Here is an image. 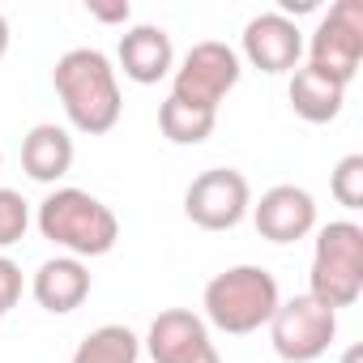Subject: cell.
I'll return each mask as SVG.
<instances>
[{
  "label": "cell",
  "instance_id": "cell-1",
  "mask_svg": "<svg viewBox=\"0 0 363 363\" xmlns=\"http://www.w3.org/2000/svg\"><path fill=\"white\" fill-rule=\"evenodd\" d=\"M56 94L65 103V116L77 133L86 137H103L120 124L124 99H120V77L116 65L99 52V48H73L56 60L52 69Z\"/></svg>",
  "mask_w": 363,
  "mask_h": 363
},
{
  "label": "cell",
  "instance_id": "cell-2",
  "mask_svg": "<svg viewBox=\"0 0 363 363\" xmlns=\"http://www.w3.org/2000/svg\"><path fill=\"white\" fill-rule=\"evenodd\" d=\"M35 223L43 240H52L56 248H65V257H77V261L107 257L120 240V218L111 214V206H103L86 189H52L39 201Z\"/></svg>",
  "mask_w": 363,
  "mask_h": 363
},
{
  "label": "cell",
  "instance_id": "cell-3",
  "mask_svg": "<svg viewBox=\"0 0 363 363\" xmlns=\"http://www.w3.org/2000/svg\"><path fill=\"white\" fill-rule=\"evenodd\" d=\"M278 303H282V291L265 265H231V269L214 274L206 282V295H201L206 320L223 333H235V337L269 325Z\"/></svg>",
  "mask_w": 363,
  "mask_h": 363
},
{
  "label": "cell",
  "instance_id": "cell-4",
  "mask_svg": "<svg viewBox=\"0 0 363 363\" xmlns=\"http://www.w3.org/2000/svg\"><path fill=\"white\" fill-rule=\"evenodd\" d=\"M308 295L333 312L359 303V295H363V227L359 223L337 218L316 231Z\"/></svg>",
  "mask_w": 363,
  "mask_h": 363
},
{
  "label": "cell",
  "instance_id": "cell-5",
  "mask_svg": "<svg viewBox=\"0 0 363 363\" xmlns=\"http://www.w3.org/2000/svg\"><path fill=\"white\" fill-rule=\"evenodd\" d=\"M240 77H244L240 52L218 39H206V43H193L189 56L179 60V69L171 73V99L218 111V103L240 86Z\"/></svg>",
  "mask_w": 363,
  "mask_h": 363
},
{
  "label": "cell",
  "instance_id": "cell-6",
  "mask_svg": "<svg viewBox=\"0 0 363 363\" xmlns=\"http://www.w3.org/2000/svg\"><path fill=\"white\" fill-rule=\"evenodd\" d=\"M308 65L342 86L354 82L359 65H363V0H337L329 5V13L316 22L312 39L303 43Z\"/></svg>",
  "mask_w": 363,
  "mask_h": 363
},
{
  "label": "cell",
  "instance_id": "cell-7",
  "mask_svg": "<svg viewBox=\"0 0 363 363\" xmlns=\"http://www.w3.org/2000/svg\"><path fill=\"white\" fill-rule=\"evenodd\" d=\"M337 337V312L316 303L312 295L282 299L269 316V342L282 363H316Z\"/></svg>",
  "mask_w": 363,
  "mask_h": 363
},
{
  "label": "cell",
  "instance_id": "cell-8",
  "mask_svg": "<svg viewBox=\"0 0 363 363\" xmlns=\"http://www.w3.org/2000/svg\"><path fill=\"white\" fill-rule=\"evenodd\" d=\"M252 210V189L244 171L235 167H210L184 189V214L201 231H231Z\"/></svg>",
  "mask_w": 363,
  "mask_h": 363
},
{
  "label": "cell",
  "instance_id": "cell-9",
  "mask_svg": "<svg viewBox=\"0 0 363 363\" xmlns=\"http://www.w3.org/2000/svg\"><path fill=\"white\" fill-rule=\"evenodd\" d=\"M145 350L154 363H223L218 346L210 342V329L189 308H167L150 320Z\"/></svg>",
  "mask_w": 363,
  "mask_h": 363
},
{
  "label": "cell",
  "instance_id": "cell-10",
  "mask_svg": "<svg viewBox=\"0 0 363 363\" xmlns=\"http://www.w3.org/2000/svg\"><path fill=\"white\" fill-rule=\"evenodd\" d=\"M244 60L269 77L295 73L303 60V30L282 13H257L244 26Z\"/></svg>",
  "mask_w": 363,
  "mask_h": 363
},
{
  "label": "cell",
  "instance_id": "cell-11",
  "mask_svg": "<svg viewBox=\"0 0 363 363\" xmlns=\"http://www.w3.org/2000/svg\"><path fill=\"white\" fill-rule=\"evenodd\" d=\"M252 223H257L261 240H269V244H295V240H308L316 231V201L299 184H274L252 206Z\"/></svg>",
  "mask_w": 363,
  "mask_h": 363
},
{
  "label": "cell",
  "instance_id": "cell-12",
  "mask_svg": "<svg viewBox=\"0 0 363 363\" xmlns=\"http://www.w3.org/2000/svg\"><path fill=\"white\" fill-rule=\"evenodd\" d=\"M120 69L128 82L137 86H154L162 82L167 73H175V48H171V35L162 26H133L120 35Z\"/></svg>",
  "mask_w": 363,
  "mask_h": 363
},
{
  "label": "cell",
  "instance_id": "cell-13",
  "mask_svg": "<svg viewBox=\"0 0 363 363\" xmlns=\"http://www.w3.org/2000/svg\"><path fill=\"white\" fill-rule=\"evenodd\" d=\"M30 295L52 316L77 312L90 299V269H86V261H77V257H52V261H43L39 274H35V282H30Z\"/></svg>",
  "mask_w": 363,
  "mask_h": 363
},
{
  "label": "cell",
  "instance_id": "cell-14",
  "mask_svg": "<svg viewBox=\"0 0 363 363\" xmlns=\"http://www.w3.org/2000/svg\"><path fill=\"white\" fill-rule=\"evenodd\" d=\"M73 137L60 124H35L22 141V171L35 184H56L73 171Z\"/></svg>",
  "mask_w": 363,
  "mask_h": 363
},
{
  "label": "cell",
  "instance_id": "cell-15",
  "mask_svg": "<svg viewBox=\"0 0 363 363\" xmlns=\"http://www.w3.org/2000/svg\"><path fill=\"white\" fill-rule=\"evenodd\" d=\"M286 94H291V111L299 120H308V124H329L346 107V86L325 77V73H316L312 65H299L291 73V90Z\"/></svg>",
  "mask_w": 363,
  "mask_h": 363
},
{
  "label": "cell",
  "instance_id": "cell-16",
  "mask_svg": "<svg viewBox=\"0 0 363 363\" xmlns=\"http://www.w3.org/2000/svg\"><path fill=\"white\" fill-rule=\"evenodd\" d=\"M137 359H141V337L128 325H99L73 350V363H137Z\"/></svg>",
  "mask_w": 363,
  "mask_h": 363
},
{
  "label": "cell",
  "instance_id": "cell-17",
  "mask_svg": "<svg viewBox=\"0 0 363 363\" xmlns=\"http://www.w3.org/2000/svg\"><path fill=\"white\" fill-rule=\"evenodd\" d=\"M218 124V111H206V107H193V103H179L167 94V103L158 107V128L171 145H201Z\"/></svg>",
  "mask_w": 363,
  "mask_h": 363
},
{
  "label": "cell",
  "instance_id": "cell-18",
  "mask_svg": "<svg viewBox=\"0 0 363 363\" xmlns=\"http://www.w3.org/2000/svg\"><path fill=\"white\" fill-rule=\"evenodd\" d=\"M329 193L342 210H363V154H346L333 175H329Z\"/></svg>",
  "mask_w": 363,
  "mask_h": 363
},
{
  "label": "cell",
  "instance_id": "cell-19",
  "mask_svg": "<svg viewBox=\"0 0 363 363\" xmlns=\"http://www.w3.org/2000/svg\"><path fill=\"white\" fill-rule=\"evenodd\" d=\"M26 227H30V206H26V197L13 193V189H0V248L22 244Z\"/></svg>",
  "mask_w": 363,
  "mask_h": 363
},
{
  "label": "cell",
  "instance_id": "cell-20",
  "mask_svg": "<svg viewBox=\"0 0 363 363\" xmlns=\"http://www.w3.org/2000/svg\"><path fill=\"white\" fill-rule=\"evenodd\" d=\"M18 299H22V269L9 257H0V316L18 308Z\"/></svg>",
  "mask_w": 363,
  "mask_h": 363
},
{
  "label": "cell",
  "instance_id": "cell-21",
  "mask_svg": "<svg viewBox=\"0 0 363 363\" xmlns=\"http://www.w3.org/2000/svg\"><path fill=\"white\" fill-rule=\"evenodd\" d=\"M90 18H99V22H128L133 9H128V0H116V5H90Z\"/></svg>",
  "mask_w": 363,
  "mask_h": 363
},
{
  "label": "cell",
  "instance_id": "cell-22",
  "mask_svg": "<svg viewBox=\"0 0 363 363\" xmlns=\"http://www.w3.org/2000/svg\"><path fill=\"white\" fill-rule=\"evenodd\" d=\"M9 39H13V35H9V18L0 13V60H5V52H9Z\"/></svg>",
  "mask_w": 363,
  "mask_h": 363
},
{
  "label": "cell",
  "instance_id": "cell-23",
  "mask_svg": "<svg viewBox=\"0 0 363 363\" xmlns=\"http://www.w3.org/2000/svg\"><path fill=\"white\" fill-rule=\"evenodd\" d=\"M342 363H363V346H346V354H342Z\"/></svg>",
  "mask_w": 363,
  "mask_h": 363
},
{
  "label": "cell",
  "instance_id": "cell-24",
  "mask_svg": "<svg viewBox=\"0 0 363 363\" xmlns=\"http://www.w3.org/2000/svg\"><path fill=\"white\" fill-rule=\"evenodd\" d=\"M0 167H5V154H0Z\"/></svg>",
  "mask_w": 363,
  "mask_h": 363
}]
</instances>
